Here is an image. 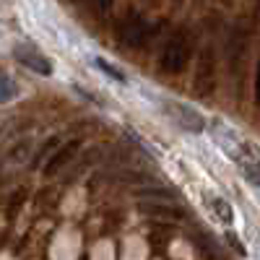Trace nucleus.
<instances>
[{
  "mask_svg": "<svg viewBox=\"0 0 260 260\" xmlns=\"http://www.w3.org/2000/svg\"><path fill=\"white\" fill-rule=\"evenodd\" d=\"M161 112L169 115L180 130H187V133H203L206 130V117L195 112L190 104H182L177 99H161Z\"/></svg>",
  "mask_w": 260,
  "mask_h": 260,
  "instance_id": "f257e3e1",
  "label": "nucleus"
},
{
  "mask_svg": "<svg viewBox=\"0 0 260 260\" xmlns=\"http://www.w3.org/2000/svg\"><path fill=\"white\" fill-rule=\"evenodd\" d=\"M232 148V156L242 164V175L247 177V182H252L255 187H260V154L257 151H252L250 146L245 143H229Z\"/></svg>",
  "mask_w": 260,
  "mask_h": 260,
  "instance_id": "f03ea898",
  "label": "nucleus"
},
{
  "mask_svg": "<svg viewBox=\"0 0 260 260\" xmlns=\"http://www.w3.org/2000/svg\"><path fill=\"white\" fill-rule=\"evenodd\" d=\"M13 55H16V60L24 65V68H29V71L39 73V76H52V62H50L45 55H42L34 45L21 42V45L13 47Z\"/></svg>",
  "mask_w": 260,
  "mask_h": 260,
  "instance_id": "7ed1b4c3",
  "label": "nucleus"
},
{
  "mask_svg": "<svg viewBox=\"0 0 260 260\" xmlns=\"http://www.w3.org/2000/svg\"><path fill=\"white\" fill-rule=\"evenodd\" d=\"M76 148H78V141L68 143V146H65V148L60 151V154H55V156H52V161L45 167V175H55L57 169H62L65 164H68V159H73V156H76Z\"/></svg>",
  "mask_w": 260,
  "mask_h": 260,
  "instance_id": "20e7f679",
  "label": "nucleus"
},
{
  "mask_svg": "<svg viewBox=\"0 0 260 260\" xmlns=\"http://www.w3.org/2000/svg\"><path fill=\"white\" fill-rule=\"evenodd\" d=\"M146 213H154V216H167V219H182V208L177 206H164V203H143Z\"/></svg>",
  "mask_w": 260,
  "mask_h": 260,
  "instance_id": "39448f33",
  "label": "nucleus"
},
{
  "mask_svg": "<svg viewBox=\"0 0 260 260\" xmlns=\"http://www.w3.org/2000/svg\"><path fill=\"white\" fill-rule=\"evenodd\" d=\"M208 206H211V211L216 213V219H219L221 224H232V219H234V216H232V206L224 198H211Z\"/></svg>",
  "mask_w": 260,
  "mask_h": 260,
  "instance_id": "423d86ee",
  "label": "nucleus"
},
{
  "mask_svg": "<svg viewBox=\"0 0 260 260\" xmlns=\"http://www.w3.org/2000/svg\"><path fill=\"white\" fill-rule=\"evenodd\" d=\"M185 62V52L177 47V45H172L164 55V65H167V71H180V65Z\"/></svg>",
  "mask_w": 260,
  "mask_h": 260,
  "instance_id": "0eeeda50",
  "label": "nucleus"
},
{
  "mask_svg": "<svg viewBox=\"0 0 260 260\" xmlns=\"http://www.w3.org/2000/svg\"><path fill=\"white\" fill-rule=\"evenodd\" d=\"M94 62H96V68H99L102 73H107L110 78H115V81H120V83H125V81H127V76H125L122 71H117V68H115V65H112L110 60H104V57H96Z\"/></svg>",
  "mask_w": 260,
  "mask_h": 260,
  "instance_id": "6e6552de",
  "label": "nucleus"
},
{
  "mask_svg": "<svg viewBox=\"0 0 260 260\" xmlns=\"http://www.w3.org/2000/svg\"><path fill=\"white\" fill-rule=\"evenodd\" d=\"M16 94H18V89H16L13 78H11L8 73H3V104H8V102H11Z\"/></svg>",
  "mask_w": 260,
  "mask_h": 260,
  "instance_id": "1a4fd4ad",
  "label": "nucleus"
},
{
  "mask_svg": "<svg viewBox=\"0 0 260 260\" xmlns=\"http://www.w3.org/2000/svg\"><path fill=\"white\" fill-rule=\"evenodd\" d=\"M255 99L260 104V65H257V76H255Z\"/></svg>",
  "mask_w": 260,
  "mask_h": 260,
  "instance_id": "9d476101",
  "label": "nucleus"
}]
</instances>
